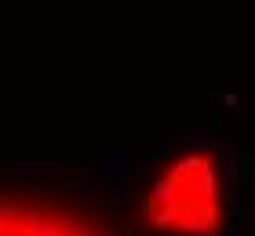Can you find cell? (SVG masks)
Returning a JSON list of instances; mask_svg holds the SVG:
<instances>
[{
  "instance_id": "2",
  "label": "cell",
  "mask_w": 255,
  "mask_h": 236,
  "mask_svg": "<svg viewBox=\"0 0 255 236\" xmlns=\"http://www.w3.org/2000/svg\"><path fill=\"white\" fill-rule=\"evenodd\" d=\"M0 236H106L73 207L26 196H0Z\"/></svg>"
},
{
  "instance_id": "1",
  "label": "cell",
  "mask_w": 255,
  "mask_h": 236,
  "mask_svg": "<svg viewBox=\"0 0 255 236\" xmlns=\"http://www.w3.org/2000/svg\"><path fill=\"white\" fill-rule=\"evenodd\" d=\"M226 185L215 153H186L153 182L142 207L146 226L160 236H215L223 229Z\"/></svg>"
}]
</instances>
